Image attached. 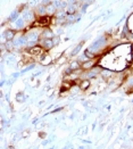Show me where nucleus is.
Masks as SVG:
<instances>
[{"mask_svg": "<svg viewBox=\"0 0 133 149\" xmlns=\"http://www.w3.org/2000/svg\"><path fill=\"white\" fill-rule=\"evenodd\" d=\"M49 23H50V17L49 16H41V17L38 18V21L35 23L32 24V27L33 26H47L49 25Z\"/></svg>", "mask_w": 133, "mask_h": 149, "instance_id": "nucleus-1", "label": "nucleus"}, {"mask_svg": "<svg viewBox=\"0 0 133 149\" xmlns=\"http://www.w3.org/2000/svg\"><path fill=\"white\" fill-rule=\"evenodd\" d=\"M29 53L31 55H33V56H40V55L43 54V48L40 47V46H33V47H31L29 49Z\"/></svg>", "mask_w": 133, "mask_h": 149, "instance_id": "nucleus-2", "label": "nucleus"}, {"mask_svg": "<svg viewBox=\"0 0 133 149\" xmlns=\"http://www.w3.org/2000/svg\"><path fill=\"white\" fill-rule=\"evenodd\" d=\"M54 46V41L52 40H50V39H44L42 41V48H44V49H50Z\"/></svg>", "mask_w": 133, "mask_h": 149, "instance_id": "nucleus-3", "label": "nucleus"}, {"mask_svg": "<svg viewBox=\"0 0 133 149\" xmlns=\"http://www.w3.org/2000/svg\"><path fill=\"white\" fill-rule=\"evenodd\" d=\"M89 85H90V82H89V81H83V82H81V84H80L81 89H83V90H85Z\"/></svg>", "mask_w": 133, "mask_h": 149, "instance_id": "nucleus-6", "label": "nucleus"}, {"mask_svg": "<svg viewBox=\"0 0 133 149\" xmlns=\"http://www.w3.org/2000/svg\"><path fill=\"white\" fill-rule=\"evenodd\" d=\"M81 47H82V43H81V44H79V46H77L76 48L74 49V50H73V53H72V55H76V54L79 53V51H80V49H81Z\"/></svg>", "mask_w": 133, "mask_h": 149, "instance_id": "nucleus-7", "label": "nucleus"}, {"mask_svg": "<svg viewBox=\"0 0 133 149\" xmlns=\"http://www.w3.org/2000/svg\"><path fill=\"white\" fill-rule=\"evenodd\" d=\"M14 34H15V33H14L13 31H10V30L6 31V33H5V35H6V39H8V40H12V39H13Z\"/></svg>", "mask_w": 133, "mask_h": 149, "instance_id": "nucleus-5", "label": "nucleus"}, {"mask_svg": "<svg viewBox=\"0 0 133 149\" xmlns=\"http://www.w3.org/2000/svg\"><path fill=\"white\" fill-rule=\"evenodd\" d=\"M38 39V35L36 34H31L30 35V40H32V41H34V40Z\"/></svg>", "mask_w": 133, "mask_h": 149, "instance_id": "nucleus-9", "label": "nucleus"}, {"mask_svg": "<svg viewBox=\"0 0 133 149\" xmlns=\"http://www.w3.org/2000/svg\"><path fill=\"white\" fill-rule=\"evenodd\" d=\"M80 67V65L77 64V63H73L72 65H71V70H76V68H79Z\"/></svg>", "mask_w": 133, "mask_h": 149, "instance_id": "nucleus-8", "label": "nucleus"}, {"mask_svg": "<svg viewBox=\"0 0 133 149\" xmlns=\"http://www.w3.org/2000/svg\"><path fill=\"white\" fill-rule=\"evenodd\" d=\"M22 25H23V22H22V21H18V22H17V26H22Z\"/></svg>", "mask_w": 133, "mask_h": 149, "instance_id": "nucleus-10", "label": "nucleus"}, {"mask_svg": "<svg viewBox=\"0 0 133 149\" xmlns=\"http://www.w3.org/2000/svg\"><path fill=\"white\" fill-rule=\"evenodd\" d=\"M92 66H93V61L89 60V61H85V63L82 64V68H83V70H88V68H91Z\"/></svg>", "mask_w": 133, "mask_h": 149, "instance_id": "nucleus-4", "label": "nucleus"}]
</instances>
